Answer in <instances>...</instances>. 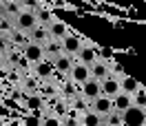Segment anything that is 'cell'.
<instances>
[{
    "mask_svg": "<svg viewBox=\"0 0 146 126\" xmlns=\"http://www.w3.org/2000/svg\"><path fill=\"white\" fill-rule=\"evenodd\" d=\"M69 29H71V27H66L62 20L55 18L53 22L49 25V33H51V38H60V40H62V38L66 36V31H69Z\"/></svg>",
    "mask_w": 146,
    "mask_h": 126,
    "instance_id": "cell-11",
    "label": "cell"
},
{
    "mask_svg": "<svg viewBox=\"0 0 146 126\" xmlns=\"http://www.w3.org/2000/svg\"><path fill=\"white\" fill-rule=\"evenodd\" d=\"M16 25H18L20 31H31V29L38 25V18L31 9H20L16 13Z\"/></svg>",
    "mask_w": 146,
    "mask_h": 126,
    "instance_id": "cell-2",
    "label": "cell"
},
{
    "mask_svg": "<svg viewBox=\"0 0 146 126\" xmlns=\"http://www.w3.org/2000/svg\"><path fill=\"white\" fill-rule=\"evenodd\" d=\"M36 71H38V75H40V78H44V80H49V78L53 75V64H51V60L46 62L44 58H42L40 62H36Z\"/></svg>",
    "mask_w": 146,
    "mask_h": 126,
    "instance_id": "cell-12",
    "label": "cell"
},
{
    "mask_svg": "<svg viewBox=\"0 0 146 126\" xmlns=\"http://www.w3.org/2000/svg\"><path fill=\"white\" fill-rule=\"evenodd\" d=\"M25 55H27V60H31V62H40V60L44 58L42 44H38V42H27V44H25Z\"/></svg>",
    "mask_w": 146,
    "mask_h": 126,
    "instance_id": "cell-10",
    "label": "cell"
},
{
    "mask_svg": "<svg viewBox=\"0 0 146 126\" xmlns=\"http://www.w3.org/2000/svg\"><path fill=\"white\" fill-rule=\"evenodd\" d=\"M29 38H31V42H38V44H44L46 40L51 38V33H49V27L46 25H40L38 22L36 27L29 31Z\"/></svg>",
    "mask_w": 146,
    "mask_h": 126,
    "instance_id": "cell-8",
    "label": "cell"
},
{
    "mask_svg": "<svg viewBox=\"0 0 146 126\" xmlns=\"http://www.w3.org/2000/svg\"><path fill=\"white\" fill-rule=\"evenodd\" d=\"M102 91H100V82L95 80V78H89V80H84L82 84H80V95H84L86 99H93L98 97Z\"/></svg>",
    "mask_w": 146,
    "mask_h": 126,
    "instance_id": "cell-5",
    "label": "cell"
},
{
    "mask_svg": "<svg viewBox=\"0 0 146 126\" xmlns=\"http://www.w3.org/2000/svg\"><path fill=\"white\" fill-rule=\"evenodd\" d=\"M111 102H113V108H117V111H124V108H128L131 104H133V93L119 91V93H115V95L111 97Z\"/></svg>",
    "mask_w": 146,
    "mask_h": 126,
    "instance_id": "cell-9",
    "label": "cell"
},
{
    "mask_svg": "<svg viewBox=\"0 0 146 126\" xmlns=\"http://www.w3.org/2000/svg\"><path fill=\"white\" fill-rule=\"evenodd\" d=\"M146 122V108L137 106V104H131L128 108L122 111V124H135L142 126Z\"/></svg>",
    "mask_w": 146,
    "mask_h": 126,
    "instance_id": "cell-1",
    "label": "cell"
},
{
    "mask_svg": "<svg viewBox=\"0 0 146 126\" xmlns=\"http://www.w3.org/2000/svg\"><path fill=\"white\" fill-rule=\"evenodd\" d=\"M69 78H71V82H75V84H82L84 80H89V78H91L89 64H84V62H73L71 71H69Z\"/></svg>",
    "mask_w": 146,
    "mask_h": 126,
    "instance_id": "cell-4",
    "label": "cell"
},
{
    "mask_svg": "<svg viewBox=\"0 0 146 126\" xmlns=\"http://www.w3.org/2000/svg\"><path fill=\"white\" fill-rule=\"evenodd\" d=\"M51 64H53V71L62 73V75H69V71H71V66H73V58L66 55V53H60L58 58L51 60Z\"/></svg>",
    "mask_w": 146,
    "mask_h": 126,
    "instance_id": "cell-6",
    "label": "cell"
},
{
    "mask_svg": "<svg viewBox=\"0 0 146 126\" xmlns=\"http://www.w3.org/2000/svg\"><path fill=\"white\" fill-rule=\"evenodd\" d=\"M100 91H102V95L113 97L115 93H119V80H117V78H113V75H106V78L100 82Z\"/></svg>",
    "mask_w": 146,
    "mask_h": 126,
    "instance_id": "cell-7",
    "label": "cell"
},
{
    "mask_svg": "<svg viewBox=\"0 0 146 126\" xmlns=\"http://www.w3.org/2000/svg\"><path fill=\"white\" fill-rule=\"evenodd\" d=\"M137 86H139V82H137L135 78H131V75H122V78H119V91L133 93Z\"/></svg>",
    "mask_w": 146,
    "mask_h": 126,
    "instance_id": "cell-13",
    "label": "cell"
},
{
    "mask_svg": "<svg viewBox=\"0 0 146 126\" xmlns=\"http://www.w3.org/2000/svg\"><path fill=\"white\" fill-rule=\"evenodd\" d=\"M89 108L91 111H95L98 115H106L111 108H113V102H111V97H106V95H98V97H93V99H89Z\"/></svg>",
    "mask_w": 146,
    "mask_h": 126,
    "instance_id": "cell-3",
    "label": "cell"
}]
</instances>
